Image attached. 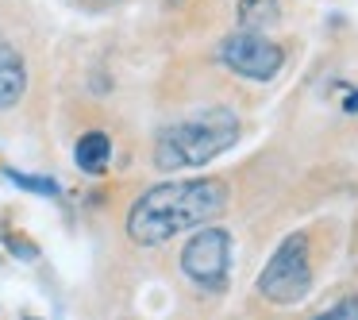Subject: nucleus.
Listing matches in <instances>:
<instances>
[{
	"label": "nucleus",
	"instance_id": "f257e3e1",
	"mask_svg": "<svg viewBox=\"0 0 358 320\" xmlns=\"http://www.w3.org/2000/svg\"><path fill=\"white\" fill-rule=\"evenodd\" d=\"M224 178H181L147 189L127 212V235L139 247H162L173 235L216 220L227 209Z\"/></svg>",
	"mask_w": 358,
	"mask_h": 320
},
{
	"label": "nucleus",
	"instance_id": "f03ea898",
	"mask_svg": "<svg viewBox=\"0 0 358 320\" xmlns=\"http://www.w3.org/2000/svg\"><path fill=\"white\" fill-rule=\"evenodd\" d=\"M235 139H239V120L216 109L208 116H189L162 127L150 147V162L162 174L196 170V166H208L212 158H220L227 147H235Z\"/></svg>",
	"mask_w": 358,
	"mask_h": 320
},
{
	"label": "nucleus",
	"instance_id": "7ed1b4c3",
	"mask_svg": "<svg viewBox=\"0 0 358 320\" xmlns=\"http://www.w3.org/2000/svg\"><path fill=\"white\" fill-rule=\"evenodd\" d=\"M231 247H235V235L227 228L212 224V220L208 228L201 224L178 255L185 281L193 289H201V293H224L227 278H231Z\"/></svg>",
	"mask_w": 358,
	"mask_h": 320
},
{
	"label": "nucleus",
	"instance_id": "20e7f679",
	"mask_svg": "<svg viewBox=\"0 0 358 320\" xmlns=\"http://www.w3.org/2000/svg\"><path fill=\"white\" fill-rule=\"evenodd\" d=\"M312 243L304 232H293L273 247L266 270L258 274V293L273 305H296L312 289Z\"/></svg>",
	"mask_w": 358,
	"mask_h": 320
},
{
	"label": "nucleus",
	"instance_id": "39448f33",
	"mask_svg": "<svg viewBox=\"0 0 358 320\" xmlns=\"http://www.w3.org/2000/svg\"><path fill=\"white\" fill-rule=\"evenodd\" d=\"M285 47L278 39H270L266 32H247L239 27L235 35H227L220 43V62L235 74V78L247 81H273L285 70Z\"/></svg>",
	"mask_w": 358,
	"mask_h": 320
},
{
	"label": "nucleus",
	"instance_id": "423d86ee",
	"mask_svg": "<svg viewBox=\"0 0 358 320\" xmlns=\"http://www.w3.org/2000/svg\"><path fill=\"white\" fill-rule=\"evenodd\" d=\"M27 89V62L8 39H0V112L16 109Z\"/></svg>",
	"mask_w": 358,
	"mask_h": 320
},
{
	"label": "nucleus",
	"instance_id": "0eeeda50",
	"mask_svg": "<svg viewBox=\"0 0 358 320\" xmlns=\"http://www.w3.org/2000/svg\"><path fill=\"white\" fill-rule=\"evenodd\" d=\"M108 158H112V139L104 132H85L78 139V147H73V162L85 174H104Z\"/></svg>",
	"mask_w": 358,
	"mask_h": 320
},
{
	"label": "nucleus",
	"instance_id": "6e6552de",
	"mask_svg": "<svg viewBox=\"0 0 358 320\" xmlns=\"http://www.w3.org/2000/svg\"><path fill=\"white\" fill-rule=\"evenodd\" d=\"M278 20V0H239V27L266 32Z\"/></svg>",
	"mask_w": 358,
	"mask_h": 320
},
{
	"label": "nucleus",
	"instance_id": "1a4fd4ad",
	"mask_svg": "<svg viewBox=\"0 0 358 320\" xmlns=\"http://www.w3.org/2000/svg\"><path fill=\"white\" fill-rule=\"evenodd\" d=\"M12 181H16L20 189H27V193H43V197H58V181L55 178H39V174H20V170H4Z\"/></svg>",
	"mask_w": 358,
	"mask_h": 320
},
{
	"label": "nucleus",
	"instance_id": "9d476101",
	"mask_svg": "<svg viewBox=\"0 0 358 320\" xmlns=\"http://www.w3.org/2000/svg\"><path fill=\"white\" fill-rule=\"evenodd\" d=\"M320 312H327V316H358V297H343V301H327Z\"/></svg>",
	"mask_w": 358,
	"mask_h": 320
},
{
	"label": "nucleus",
	"instance_id": "9b49d317",
	"mask_svg": "<svg viewBox=\"0 0 358 320\" xmlns=\"http://www.w3.org/2000/svg\"><path fill=\"white\" fill-rule=\"evenodd\" d=\"M8 247L16 251V255H24V258H35V255H39V251H35V243L20 239V235H12V239H8Z\"/></svg>",
	"mask_w": 358,
	"mask_h": 320
}]
</instances>
